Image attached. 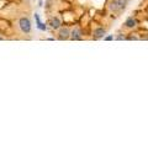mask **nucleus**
Returning a JSON list of instances; mask_svg holds the SVG:
<instances>
[{"instance_id": "f257e3e1", "label": "nucleus", "mask_w": 148, "mask_h": 148, "mask_svg": "<svg viewBox=\"0 0 148 148\" xmlns=\"http://www.w3.org/2000/svg\"><path fill=\"white\" fill-rule=\"evenodd\" d=\"M18 26H20V30L24 34H30L31 32V21L27 17H21L18 20Z\"/></svg>"}, {"instance_id": "f03ea898", "label": "nucleus", "mask_w": 148, "mask_h": 148, "mask_svg": "<svg viewBox=\"0 0 148 148\" xmlns=\"http://www.w3.org/2000/svg\"><path fill=\"white\" fill-rule=\"evenodd\" d=\"M109 9L112 12H119V11H121V6H120V3H119V0H111V3H110V5H109Z\"/></svg>"}, {"instance_id": "7ed1b4c3", "label": "nucleus", "mask_w": 148, "mask_h": 148, "mask_svg": "<svg viewBox=\"0 0 148 148\" xmlns=\"http://www.w3.org/2000/svg\"><path fill=\"white\" fill-rule=\"evenodd\" d=\"M105 34H106L105 29H103V27H98V29L94 30V34H92V36H94L95 40H100V38H103Z\"/></svg>"}, {"instance_id": "20e7f679", "label": "nucleus", "mask_w": 148, "mask_h": 148, "mask_svg": "<svg viewBox=\"0 0 148 148\" xmlns=\"http://www.w3.org/2000/svg\"><path fill=\"white\" fill-rule=\"evenodd\" d=\"M136 25H137V21L133 17H128L127 20L125 21V24H123V26L126 27V29H135Z\"/></svg>"}, {"instance_id": "39448f33", "label": "nucleus", "mask_w": 148, "mask_h": 148, "mask_svg": "<svg viewBox=\"0 0 148 148\" xmlns=\"http://www.w3.org/2000/svg\"><path fill=\"white\" fill-rule=\"evenodd\" d=\"M59 40H68L69 37H71V31H69L68 29H61V31H59Z\"/></svg>"}, {"instance_id": "423d86ee", "label": "nucleus", "mask_w": 148, "mask_h": 148, "mask_svg": "<svg viewBox=\"0 0 148 148\" xmlns=\"http://www.w3.org/2000/svg\"><path fill=\"white\" fill-rule=\"evenodd\" d=\"M71 38H72V40H74V41L80 40V38H82V34H80V31L78 30V29H74V30L71 32Z\"/></svg>"}, {"instance_id": "0eeeda50", "label": "nucleus", "mask_w": 148, "mask_h": 148, "mask_svg": "<svg viewBox=\"0 0 148 148\" xmlns=\"http://www.w3.org/2000/svg\"><path fill=\"white\" fill-rule=\"evenodd\" d=\"M51 27L54 30H57L61 27V20H59L58 17H53L52 20H51Z\"/></svg>"}, {"instance_id": "6e6552de", "label": "nucleus", "mask_w": 148, "mask_h": 148, "mask_svg": "<svg viewBox=\"0 0 148 148\" xmlns=\"http://www.w3.org/2000/svg\"><path fill=\"white\" fill-rule=\"evenodd\" d=\"M119 3H120V6H121V11H122V10H125V8H126L128 0H119Z\"/></svg>"}, {"instance_id": "1a4fd4ad", "label": "nucleus", "mask_w": 148, "mask_h": 148, "mask_svg": "<svg viewBox=\"0 0 148 148\" xmlns=\"http://www.w3.org/2000/svg\"><path fill=\"white\" fill-rule=\"evenodd\" d=\"M114 38V36H108V37H105V41H111Z\"/></svg>"}, {"instance_id": "9d476101", "label": "nucleus", "mask_w": 148, "mask_h": 148, "mask_svg": "<svg viewBox=\"0 0 148 148\" xmlns=\"http://www.w3.org/2000/svg\"><path fill=\"white\" fill-rule=\"evenodd\" d=\"M0 41H3V38H1V37H0Z\"/></svg>"}]
</instances>
